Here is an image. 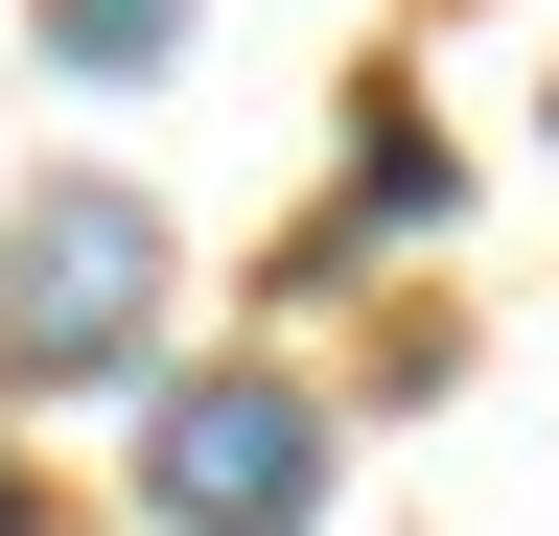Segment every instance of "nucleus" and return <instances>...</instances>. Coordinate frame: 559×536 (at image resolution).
<instances>
[{"instance_id": "1", "label": "nucleus", "mask_w": 559, "mask_h": 536, "mask_svg": "<svg viewBox=\"0 0 559 536\" xmlns=\"http://www.w3.org/2000/svg\"><path fill=\"white\" fill-rule=\"evenodd\" d=\"M140 303H164V211H117V187H47L0 234V373H117Z\"/></svg>"}, {"instance_id": "2", "label": "nucleus", "mask_w": 559, "mask_h": 536, "mask_svg": "<svg viewBox=\"0 0 559 536\" xmlns=\"http://www.w3.org/2000/svg\"><path fill=\"white\" fill-rule=\"evenodd\" d=\"M304 490H326V420L280 373H187L164 443H140V513L164 536H304Z\"/></svg>"}, {"instance_id": "3", "label": "nucleus", "mask_w": 559, "mask_h": 536, "mask_svg": "<svg viewBox=\"0 0 559 536\" xmlns=\"http://www.w3.org/2000/svg\"><path fill=\"white\" fill-rule=\"evenodd\" d=\"M47 47H70V71H164V47H187V0H47Z\"/></svg>"}, {"instance_id": "4", "label": "nucleus", "mask_w": 559, "mask_h": 536, "mask_svg": "<svg viewBox=\"0 0 559 536\" xmlns=\"http://www.w3.org/2000/svg\"><path fill=\"white\" fill-rule=\"evenodd\" d=\"M0 536H24V490H0Z\"/></svg>"}]
</instances>
